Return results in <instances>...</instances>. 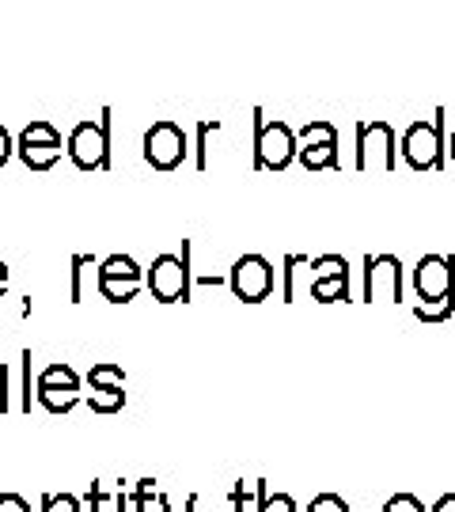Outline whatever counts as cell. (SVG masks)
Returning <instances> with one entry per match:
<instances>
[{"instance_id":"1","label":"cell","mask_w":455,"mask_h":512,"mask_svg":"<svg viewBox=\"0 0 455 512\" xmlns=\"http://www.w3.org/2000/svg\"><path fill=\"white\" fill-rule=\"evenodd\" d=\"M444 107H437V114L429 122H414L399 137V156L414 171H440L444 167Z\"/></svg>"},{"instance_id":"2","label":"cell","mask_w":455,"mask_h":512,"mask_svg":"<svg viewBox=\"0 0 455 512\" xmlns=\"http://www.w3.org/2000/svg\"><path fill=\"white\" fill-rule=\"evenodd\" d=\"M110 107H103L99 122H80L65 141V156L80 171H107L110 167Z\"/></svg>"},{"instance_id":"3","label":"cell","mask_w":455,"mask_h":512,"mask_svg":"<svg viewBox=\"0 0 455 512\" xmlns=\"http://www.w3.org/2000/svg\"><path fill=\"white\" fill-rule=\"evenodd\" d=\"M300 156V141L285 122H266L255 107V171H285Z\"/></svg>"},{"instance_id":"4","label":"cell","mask_w":455,"mask_h":512,"mask_svg":"<svg viewBox=\"0 0 455 512\" xmlns=\"http://www.w3.org/2000/svg\"><path fill=\"white\" fill-rule=\"evenodd\" d=\"M152 300L160 304H190V243H182V255H160L145 274Z\"/></svg>"},{"instance_id":"5","label":"cell","mask_w":455,"mask_h":512,"mask_svg":"<svg viewBox=\"0 0 455 512\" xmlns=\"http://www.w3.org/2000/svg\"><path fill=\"white\" fill-rule=\"evenodd\" d=\"M16 152H19V160H23V167H31V171H50V167L61 160L65 141H61V133L54 129V122L35 118V122H27L23 133H19Z\"/></svg>"},{"instance_id":"6","label":"cell","mask_w":455,"mask_h":512,"mask_svg":"<svg viewBox=\"0 0 455 512\" xmlns=\"http://www.w3.org/2000/svg\"><path fill=\"white\" fill-rule=\"evenodd\" d=\"M395 156H399V148H395V129L391 122H361L357 126V171H372V167H380V171H395Z\"/></svg>"},{"instance_id":"7","label":"cell","mask_w":455,"mask_h":512,"mask_svg":"<svg viewBox=\"0 0 455 512\" xmlns=\"http://www.w3.org/2000/svg\"><path fill=\"white\" fill-rule=\"evenodd\" d=\"M228 289L243 304H262L273 296V266L262 255H243L228 270Z\"/></svg>"},{"instance_id":"8","label":"cell","mask_w":455,"mask_h":512,"mask_svg":"<svg viewBox=\"0 0 455 512\" xmlns=\"http://www.w3.org/2000/svg\"><path fill=\"white\" fill-rule=\"evenodd\" d=\"M190 152V141H186V129L171 118H160L152 122V129L145 133V160L156 171H175V167L186 160Z\"/></svg>"},{"instance_id":"9","label":"cell","mask_w":455,"mask_h":512,"mask_svg":"<svg viewBox=\"0 0 455 512\" xmlns=\"http://www.w3.org/2000/svg\"><path fill=\"white\" fill-rule=\"evenodd\" d=\"M414 293L421 304H444L455 296V258L421 255L414 266Z\"/></svg>"},{"instance_id":"10","label":"cell","mask_w":455,"mask_h":512,"mask_svg":"<svg viewBox=\"0 0 455 512\" xmlns=\"http://www.w3.org/2000/svg\"><path fill=\"white\" fill-rule=\"evenodd\" d=\"M35 399L50 414H69L76 403H80V376H76L69 365H50L42 368L35 384Z\"/></svg>"},{"instance_id":"11","label":"cell","mask_w":455,"mask_h":512,"mask_svg":"<svg viewBox=\"0 0 455 512\" xmlns=\"http://www.w3.org/2000/svg\"><path fill=\"white\" fill-rule=\"evenodd\" d=\"M402 300V262L399 255H368L364 258V304Z\"/></svg>"},{"instance_id":"12","label":"cell","mask_w":455,"mask_h":512,"mask_svg":"<svg viewBox=\"0 0 455 512\" xmlns=\"http://www.w3.org/2000/svg\"><path fill=\"white\" fill-rule=\"evenodd\" d=\"M308 293L319 304H349V266L346 270H334V274L311 277Z\"/></svg>"},{"instance_id":"13","label":"cell","mask_w":455,"mask_h":512,"mask_svg":"<svg viewBox=\"0 0 455 512\" xmlns=\"http://www.w3.org/2000/svg\"><path fill=\"white\" fill-rule=\"evenodd\" d=\"M95 281H126V285H145V274H141V266H137V258H133V255H110V258H103V262H99Z\"/></svg>"},{"instance_id":"14","label":"cell","mask_w":455,"mask_h":512,"mask_svg":"<svg viewBox=\"0 0 455 512\" xmlns=\"http://www.w3.org/2000/svg\"><path fill=\"white\" fill-rule=\"evenodd\" d=\"M300 164L308 167V171H327V167H338V141L300 148Z\"/></svg>"},{"instance_id":"15","label":"cell","mask_w":455,"mask_h":512,"mask_svg":"<svg viewBox=\"0 0 455 512\" xmlns=\"http://www.w3.org/2000/svg\"><path fill=\"white\" fill-rule=\"evenodd\" d=\"M88 406L95 414H114V410L126 406V391H122V387H91Z\"/></svg>"},{"instance_id":"16","label":"cell","mask_w":455,"mask_h":512,"mask_svg":"<svg viewBox=\"0 0 455 512\" xmlns=\"http://www.w3.org/2000/svg\"><path fill=\"white\" fill-rule=\"evenodd\" d=\"M296 141H300V148L327 145V141H338V129H334V122H327V118H315V122H308V126L296 133Z\"/></svg>"},{"instance_id":"17","label":"cell","mask_w":455,"mask_h":512,"mask_svg":"<svg viewBox=\"0 0 455 512\" xmlns=\"http://www.w3.org/2000/svg\"><path fill=\"white\" fill-rule=\"evenodd\" d=\"M258 505H262V478H255L251 486L236 482V490H232V509L236 512H258Z\"/></svg>"},{"instance_id":"18","label":"cell","mask_w":455,"mask_h":512,"mask_svg":"<svg viewBox=\"0 0 455 512\" xmlns=\"http://www.w3.org/2000/svg\"><path fill=\"white\" fill-rule=\"evenodd\" d=\"M88 384H91V387H126V372H122V365H110V361H99V365H91Z\"/></svg>"},{"instance_id":"19","label":"cell","mask_w":455,"mask_h":512,"mask_svg":"<svg viewBox=\"0 0 455 512\" xmlns=\"http://www.w3.org/2000/svg\"><path fill=\"white\" fill-rule=\"evenodd\" d=\"M95 285H99L103 300H110V304H129L141 293V285H126V281H95Z\"/></svg>"},{"instance_id":"20","label":"cell","mask_w":455,"mask_h":512,"mask_svg":"<svg viewBox=\"0 0 455 512\" xmlns=\"http://www.w3.org/2000/svg\"><path fill=\"white\" fill-rule=\"evenodd\" d=\"M281 266H285V270H281V277H285V285H281V300H285V304H292V300H296V270H300V266H308V258H304V255H285V262H281Z\"/></svg>"},{"instance_id":"21","label":"cell","mask_w":455,"mask_h":512,"mask_svg":"<svg viewBox=\"0 0 455 512\" xmlns=\"http://www.w3.org/2000/svg\"><path fill=\"white\" fill-rule=\"evenodd\" d=\"M220 129H224V122H217V118H213V122L205 118V122L198 126V156H194L198 171H205V167H209V137H213V133H220Z\"/></svg>"},{"instance_id":"22","label":"cell","mask_w":455,"mask_h":512,"mask_svg":"<svg viewBox=\"0 0 455 512\" xmlns=\"http://www.w3.org/2000/svg\"><path fill=\"white\" fill-rule=\"evenodd\" d=\"M414 315H418L421 323H448V319L455 315V296L452 300H444V304H418Z\"/></svg>"},{"instance_id":"23","label":"cell","mask_w":455,"mask_h":512,"mask_svg":"<svg viewBox=\"0 0 455 512\" xmlns=\"http://www.w3.org/2000/svg\"><path fill=\"white\" fill-rule=\"evenodd\" d=\"M88 266H95L91 255H73V285H69V300L73 304H84V274H88Z\"/></svg>"},{"instance_id":"24","label":"cell","mask_w":455,"mask_h":512,"mask_svg":"<svg viewBox=\"0 0 455 512\" xmlns=\"http://www.w3.org/2000/svg\"><path fill=\"white\" fill-rule=\"evenodd\" d=\"M258 512H296V501L289 494H270V486L262 478V505H258Z\"/></svg>"},{"instance_id":"25","label":"cell","mask_w":455,"mask_h":512,"mask_svg":"<svg viewBox=\"0 0 455 512\" xmlns=\"http://www.w3.org/2000/svg\"><path fill=\"white\" fill-rule=\"evenodd\" d=\"M349 262L342 255H319L311 258V277H323V274H334V270H346Z\"/></svg>"},{"instance_id":"26","label":"cell","mask_w":455,"mask_h":512,"mask_svg":"<svg viewBox=\"0 0 455 512\" xmlns=\"http://www.w3.org/2000/svg\"><path fill=\"white\" fill-rule=\"evenodd\" d=\"M383 512H425V505L414 494H395L383 501Z\"/></svg>"},{"instance_id":"27","label":"cell","mask_w":455,"mask_h":512,"mask_svg":"<svg viewBox=\"0 0 455 512\" xmlns=\"http://www.w3.org/2000/svg\"><path fill=\"white\" fill-rule=\"evenodd\" d=\"M42 512H80V501L73 494H61V497L46 494L42 497Z\"/></svg>"},{"instance_id":"28","label":"cell","mask_w":455,"mask_h":512,"mask_svg":"<svg viewBox=\"0 0 455 512\" xmlns=\"http://www.w3.org/2000/svg\"><path fill=\"white\" fill-rule=\"evenodd\" d=\"M308 512H349V505H346V497H338V494H319L308 505Z\"/></svg>"},{"instance_id":"29","label":"cell","mask_w":455,"mask_h":512,"mask_svg":"<svg viewBox=\"0 0 455 512\" xmlns=\"http://www.w3.org/2000/svg\"><path fill=\"white\" fill-rule=\"evenodd\" d=\"M152 478H141L137 482V494H133V512H148V505H152Z\"/></svg>"},{"instance_id":"30","label":"cell","mask_w":455,"mask_h":512,"mask_svg":"<svg viewBox=\"0 0 455 512\" xmlns=\"http://www.w3.org/2000/svg\"><path fill=\"white\" fill-rule=\"evenodd\" d=\"M0 512H31V505L19 494H0Z\"/></svg>"},{"instance_id":"31","label":"cell","mask_w":455,"mask_h":512,"mask_svg":"<svg viewBox=\"0 0 455 512\" xmlns=\"http://www.w3.org/2000/svg\"><path fill=\"white\" fill-rule=\"evenodd\" d=\"M23 387H27V395H23V410H31V349H23Z\"/></svg>"},{"instance_id":"32","label":"cell","mask_w":455,"mask_h":512,"mask_svg":"<svg viewBox=\"0 0 455 512\" xmlns=\"http://www.w3.org/2000/svg\"><path fill=\"white\" fill-rule=\"evenodd\" d=\"M12 133H8V126H4V122H0V167L8 164V160H12Z\"/></svg>"},{"instance_id":"33","label":"cell","mask_w":455,"mask_h":512,"mask_svg":"<svg viewBox=\"0 0 455 512\" xmlns=\"http://www.w3.org/2000/svg\"><path fill=\"white\" fill-rule=\"evenodd\" d=\"M103 505H107V497H103V486H99V482H91V512H103Z\"/></svg>"},{"instance_id":"34","label":"cell","mask_w":455,"mask_h":512,"mask_svg":"<svg viewBox=\"0 0 455 512\" xmlns=\"http://www.w3.org/2000/svg\"><path fill=\"white\" fill-rule=\"evenodd\" d=\"M429 512H455V494H444Z\"/></svg>"},{"instance_id":"35","label":"cell","mask_w":455,"mask_h":512,"mask_svg":"<svg viewBox=\"0 0 455 512\" xmlns=\"http://www.w3.org/2000/svg\"><path fill=\"white\" fill-rule=\"evenodd\" d=\"M114 512H129V497H126V490H118V497H114Z\"/></svg>"},{"instance_id":"36","label":"cell","mask_w":455,"mask_h":512,"mask_svg":"<svg viewBox=\"0 0 455 512\" xmlns=\"http://www.w3.org/2000/svg\"><path fill=\"white\" fill-rule=\"evenodd\" d=\"M8 274H12V270H8V262L0 258V281H8Z\"/></svg>"},{"instance_id":"37","label":"cell","mask_w":455,"mask_h":512,"mask_svg":"<svg viewBox=\"0 0 455 512\" xmlns=\"http://www.w3.org/2000/svg\"><path fill=\"white\" fill-rule=\"evenodd\" d=\"M4 293H8V281H0V296H4Z\"/></svg>"},{"instance_id":"38","label":"cell","mask_w":455,"mask_h":512,"mask_svg":"<svg viewBox=\"0 0 455 512\" xmlns=\"http://www.w3.org/2000/svg\"><path fill=\"white\" fill-rule=\"evenodd\" d=\"M452 160H455V133H452Z\"/></svg>"}]
</instances>
